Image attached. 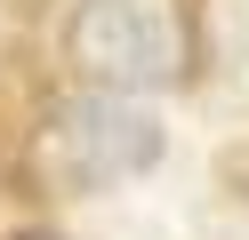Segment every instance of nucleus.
I'll return each mask as SVG.
<instances>
[{"label":"nucleus","mask_w":249,"mask_h":240,"mask_svg":"<svg viewBox=\"0 0 249 240\" xmlns=\"http://www.w3.org/2000/svg\"><path fill=\"white\" fill-rule=\"evenodd\" d=\"M17 240H65V232H17Z\"/></svg>","instance_id":"nucleus-3"},{"label":"nucleus","mask_w":249,"mask_h":240,"mask_svg":"<svg viewBox=\"0 0 249 240\" xmlns=\"http://www.w3.org/2000/svg\"><path fill=\"white\" fill-rule=\"evenodd\" d=\"M201 56L193 0H81L65 24V64L72 80L105 96H161L185 88Z\"/></svg>","instance_id":"nucleus-1"},{"label":"nucleus","mask_w":249,"mask_h":240,"mask_svg":"<svg viewBox=\"0 0 249 240\" xmlns=\"http://www.w3.org/2000/svg\"><path fill=\"white\" fill-rule=\"evenodd\" d=\"M161 152H169L161 112L145 96H105V88L49 104V120L33 136V168L49 192H113L129 176H145Z\"/></svg>","instance_id":"nucleus-2"}]
</instances>
